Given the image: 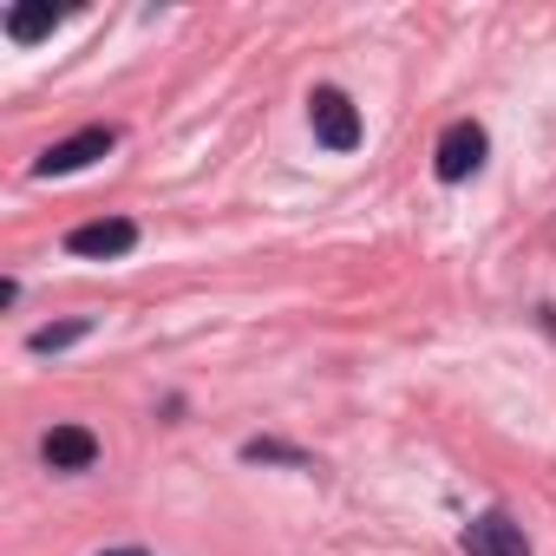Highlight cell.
<instances>
[{"label": "cell", "instance_id": "3957f363", "mask_svg": "<svg viewBox=\"0 0 556 556\" xmlns=\"http://www.w3.org/2000/svg\"><path fill=\"white\" fill-rule=\"evenodd\" d=\"M118 144V131L112 125H92V131H79V138H60L40 164H34V177H73V170H86L92 157H105Z\"/></svg>", "mask_w": 556, "mask_h": 556}, {"label": "cell", "instance_id": "30bf717a", "mask_svg": "<svg viewBox=\"0 0 556 556\" xmlns=\"http://www.w3.org/2000/svg\"><path fill=\"white\" fill-rule=\"evenodd\" d=\"M105 556H144V549H105Z\"/></svg>", "mask_w": 556, "mask_h": 556}, {"label": "cell", "instance_id": "9c48e42d", "mask_svg": "<svg viewBox=\"0 0 556 556\" xmlns=\"http://www.w3.org/2000/svg\"><path fill=\"white\" fill-rule=\"evenodd\" d=\"M242 458H282V465H308V452H295V445H275V439H249V445H242Z\"/></svg>", "mask_w": 556, "mask_h": 556}, {"label": "cell", "instance_id": "277c9868", "mask_svg": "<svg viewBox=\"0 0 556 556\" xmlns=\"http://www.w3.org/2000/svg\"><path fill=\"white\" fill-rule=\"evenodd\" d=\"M465 556H530V543L504 510H484L465 523Z\"/></svg>", "mask_w": 556, "mask_h": 556}, {"label": "cell", "instance_id": "8992f818", "mask_svg": "<svg viewBox=\"0 0 556 556\" xmlns=\"http://www.w3.org/2000/svg\"><path fill=\"white\" fill-rule=\"evenodd\" d=\"M40 452H47V465H53V471H86V465L99 458V439H92L86 426H53Z\"/></svg>", "mask_w": 556, "mask_h": 556}, {"label": "cell", "instance_id": "52a82bcc", "mask_svg": "<svg viewBox=\"0 0 556 556\" xmlns=\"http://www.w3.org/2000/svg\"><path fill=\"white\" fill-rule=\"evenodd\" d=\"M53 21H60L53 8H14V14H8V34H14L21 47H34L40 34H53Z\"/></svg>", "mask_w": 556, "mask_h": 556}, {"label": "cell", "instance_id": "6da1fadb", "mask_svg": "<svg viewBox=\"0 0 556 556\" xmlns=\"http://www.w3.org/2000/svg\"><path fill=\"white\" fill-rule=\"evenodd\" d=\"M308 118H315V138H321L328 151H354V144H361V112H354L348 92L321 86V92L308 99Z\"/></svg>", "mask_w": 556, "mask_h": 556}, {"label": "cell", "instance_id": "ba28073f", "mask_svg": "<svg viewBox=\"0 0 556 556\" xmlns=\"http://www.w3.org/2000/svg\"><path fill=\"white\" fill-rule=\"evenodd\" d=\"M92 334V321H53V328H34V354H60V348H73V341H86Z\"/></svg>", "mask_w": 556, "mask_h": 556}, {"label": "cell", "instance_id": "7a4b0ae2", "mask_svg": "<svg viewBox=\"0 0 556 556\" xmlns=\"http://www.w3.org/2000/svg\"><path fill=\"white\" fill-rule=\"evenodd\" d=\"M478 164H484V125H471V118L445 125V138H439V151H432V170H439L445 184H465Z\"/></svg>", "mask_w": 556, "mask_h": 556}, {"label": "cell", "instance_id": "5b68a950", "mask_svg": "<svg viewBox=\"0 0 556 556\" xmlns=\"http://www.w3.org/2000/svg\"><path fill=\"white\" fill-rule=\"evenodd\" d=\"M131 242H138V223H125V216H99V223H79L73 236H66V249L73 255H131Z\"/></svg>", "mask_w": 556, "mask_h": 556}]
</instances>
